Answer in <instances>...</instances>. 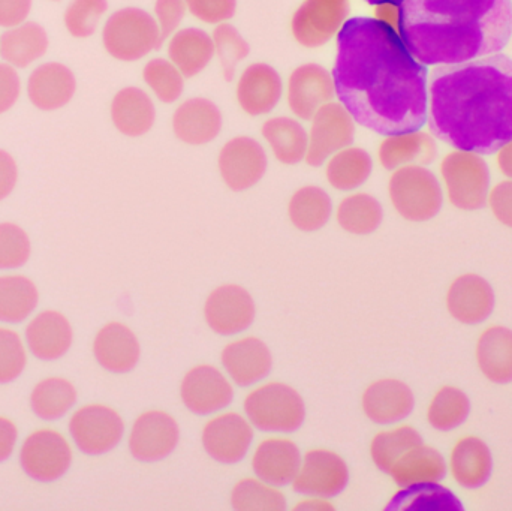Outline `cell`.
Instances as JSON below:
<instances>
[{"label": "cell", "mask_w": 512, "mask_h": 511, "mask_svg": "<svg viewBox=\"0 0 512 511\" xmlns=\"http://www.w3.org/2000/svg\"><path fill=\"white\" fill-rule=\"evenodd\" d=\"M336 96L358 125L381 135L427 123V68L379 18H351L337 33Z\"/></svg>", "instance_id": "6da1fadb"}, {"label": "cell", "mask_w": 512, "mask_h": 511, "mask_svg": "<svg viewBox=\"0 0 512 511\" xmlns=\"http://www.w3.org/2000/svg\"><path fill=\"white\" fill-rule=\"evenodd\" d=\"M430 131L459 150L492 155L512 140V60L504 54L439 65L429 87Z\"/></svg>", "instance_id": "7a4b0ae2"}, {"label": "cell", "mask_w": 512, "mask_h": 511, "mask_svg": "<svg viewBox=\"0 0 512 511\" xmlns=\"http://www.w3.org/2000/svg\"><path fill=\"white\" fill-rule=\"evenodd\" d=\"M400 36L423 65H453L504 50L512 36V0H403Z\"/></svg>", "instance_id": "3957f363"}, {"label": "cell", "mask_w": 512, "mask_h": 511, "mask_svg": "<svg viewBox=\"0 0 512 511\" xmlns=\"http://www.w3.org/2000/svg\"><path fill=\"white\" fill-rule=\"evenodd\" d=\"M251 425L267 434H292L306 420V405L297 390L285 383L261 384L243 402Z\"/></svg>", "instance_id": "277c9868"}, {"label": "cell", "mask_w": 512, "mask_h": 511, "mask_svg": "<svg viewBox=\"0 0 512 511\" xmlns=\"http://www.w3.org/2000/svg\"><path fill=\"white\" fill-rule=\"evenodd\" d=\"M162 41L155 17L132 6L111 14L102 29L105 50L120 62H137L161 47Z\"/></svg>", "instance_id": "5b68a950"}, {"label": "cell", "mask_w": 512, "mask_h": 511, "mask_svg": "<svg viewBox=\"0 0 512 511\" xmlns=\"http://www.w3.org/2000/svg\"><path fill=\"white\" fill-rule=\"evenodd\" d=\"M388 197L394 210L409 222H426L438 216L444 204L438 177L424 165L397 168L388 180Z\"/></svg>", "instance_id": "8992f818"}, {"label": "cell", "mask_w": 512, "mask_h": 511, "mask_svg": "<svg viewBox=\"0 0 512 511\" xmlns=\"http://www.w3.org/2000/svg\"><path fill=\"white\" fill-rule=\"evenodd\" d=\"M448 200L466 212L481 209L490 192V170L480 153L456 149L441 164Z\"/></svg>", "instance_id": "52a82bcc"}, {"label": "cell", "mask_w": 512, "mask_h": 511, "mask_svg": "<svg viewBox=\"0 0 512 511\" xmlns=\"http://www.w3.org/2000/svg\"><path fill=\"white\" fill-rule=\"evenodd\" d=\"M355 120L342 102L331 101L316 111L307 131L306 164L321 167L334 153L351 146L355 135Z\"/></svg>", "instance_id": "ba28073f"}, {"label": "cell", "mask_w": 512, "mask_h": 511, "mask_svg": "<svg viewBox=\"0 0 512 511\" xmlns=\"http://www.w3.org/2000/svg\"><path fill=\"white\" fill-rule=\"evenodd\" d=\"M69 434L81 452L101 456L119 446L125 435V422L107 405H86L72 414Z\"/></svg>", "instance_id": "9c48e42d"}, {"label": "cell", "mask_w": 512, "mask_h": 511, "mask_svg": "<svg viewBox=\"0 0 512 511\" xmlns=\"http://www.w3.org/2000/svg\"><path fill=\"white\" fill-rule=\"evenodd\" d=\"M349 483V468L339 453L312 449L301 458L292 489L306 497L333 498L342 494Z\"/></svg>", "instance_id": "30bf717a"}, {"label": "cell", "mask_w": 512, "mask_h": 511, "mask_svg": "<svg viewBox=\"0 0 512 511\" xmlns=\"http://www.w3.org/2000/svg\"><path fill=\"white\" fill-rule=\"evenodd\" d=\"M20 464L30 479L41 483L56 482L71 468V446L59 432L41 429L24 440Z\"/></svg>", "instance_id": "8fae6325"}, {"label": "cell", "mask_w": 512, "mask_h": 511, "mask_svg": "<svg viewBox=\"0 0 512 511\" xmlns=\"http://www.w3.org/2000/svg\"><path fill=\"white\" fill-rule=\"evenodd\" d=\"M267 167L264 147L248 135L230 138L218 155L221 179L234 192H245L258 185L267 173Z\"/></svg>", "instance_id": "7c38bea8"}, {"label": "cell", "mask_w": 512, "mask_h": 511, "mask_svg": "<svg viewBox=\"0 0 512 511\" xmlns=\"http://www.w3.org/2000/svg\"><path fill=\"white\" fill-rule=\"evenodd\" d=\"M254 426L239 413H218L204 425L201 443L213 461L233 465L248 456L254 443Z\"/></svg>", "instance_id": "4fadbf2b"}, {"label": "cell", "mask_w": 512, "mask_h": 511, "mask_svg": "<svg viewBox=\"0 0 512 511\" xmlns=\"http://www.w3.org/2000/svg\"><path fill=\"white\" fill-rule=\"evenodd\" d=\"M255 317L254 297L242 285L216 287L204 303V320L216 335H240L254 324Z\"/></svg>", "instance_id": "5bb4252c"}, {"label": "cell", "mask_w": 512, "mask_h": 511, "mask_svg": "<svg viewBox=\"0 0 512 511\" xmlns=\"http://www.w3.org/2000/svg\"><path fill=\"white\" fill-rule=\"evenodd\" d=\"M180 399L192 414L215 416L233 404V384L216 366L197 365L183 377Z\"/></svg>", "instance_id": "9a60e30c"}, {"label": "cell", "mask_w": 512, "mask_h": 511, "mask_svg": "<svg viewBox=\"0 0 512 511\" xmlns=\"http://www.w3.org/2000/svg\"><path fill=\"white\" fill-rule=\"evenodd\" d=\"M348 12L349 0H304L292 15V36L303 47H322L340 32Z\"/></svg>", "instance_id": "2e32d148"}, {"label": "cell", "mask_w": 512, "mask_h": 511, "mask_svg": "<svg viewBox=\"0 0 512 511\" xmlns=\"http://www.w3.org/2000/svg\"><path fill=\"white\" fill-rule=\"evenodd\" d=\"M180 428L171 414L161 410L144 411L132 423L129 452L137 461L158 462L179 446Z\"/></svg>", "instance_id": "e0dca14e"}, {"label": "cell", "mask_w": 512, "mask_h": 511, "mask_svg": "<svg viewBox=\"0 0 512 511\" xmlns=\"http://www.w3.org/2000/svg\"><path fill=\"white\" fill-rule=\"evenodd\" d=\"M286 102L298 120H310L319 108L333 101L336 84L333 74L318 63L297 66L286 81Z\"/></svg>", "instance_id": "ac0fdd59"}, {"label": "cell", "mask_w": 512, "mask_h": 511, "mask_svg": "<svg viewBox=\"0 0 512 511\" xmlns=\"http://www.w3.org/2000/svg\"><path fill=\"white\" fill-rule=\"evenodd\" d=\"M224 125L221 108L209 98L195 96L177 105L171 128L177 140L188 146H204L219 137Z\"/></svg>", "instance_id": "d6986e66"}, {"label": "cell", "mask_w": 512, "mask_h": 511, "mask_svg": "<svg viewBox=\"0 0 512 511\" xmlns=\"http://www.w3.org/2000/svg\"><path fill=\"white\" fill-rule=\"evenodd\" d=\"M285 86L279 72L264 62L251 63L236 84L237 104L248 116H267L279 105Z\"/></svg>", "instance_id": "ffe728a7"}, {"label": "cell", "mask_w": 512, "mask_h": 511, "mask_svg": "<svg viewBox=\"0 0 512 511\" xmlns=\"http://www.w3.org/2000/svg\"><path fill=\"white\" fill-rule=\"evenodd\" d=\"M364 416L376 425L388 426L411 416L415 396L411 387L396 378H382L369 384L361 396Z\"/></svg>", "instance_id": "44dd1931"}, {"label": "cell", "mask_w": 512, "mask_h": 511, "mask_svg": "<svg viewBox=\"0 0 512 511\" xmlns=\"http://www.w3.org/2000/svg\"><path fill=\"white\" fill-rule=\"evenodd\" d=\"M222 368L240 387H252L270 374L273 356L270 348L255 336H245L225 345L221 353Z\"/></svg>", "instance_id": "7402d4cb"}, {"label": "cell", "mask_w": 512, "mask_h": 511, "mask_svg": "<svg viewBox=\"0 0 512 511\" xmlns=\"http://www.w3.org/2000/svg\"><path fill=\"white\" fill-rule=\"evenodd\" d=\"M495 291L483 276L466 273L448 288L447 309L454 320L468 326L484 323L495 309Z\"/></svg>", "instance_id": "603a6c76"}, {"label": "cell", "mask_w": 512, "mask_h": 511, "mask_svg": "<svg viewBox=\"0 0 512 511\" xmlns=\"http://www.w3.org/2000/svg\"><path fill=\"white\" fill-rule=\"evenodd\" d=\"M93 356L105 371L128 374L140 362V341L126 324L114 321L96 333Z\"/></svg>", "instance_id": "cb8c5ba5"}, {"label": "cell", "mask_w": 512, "mask_h": 511, "mask_svg": "<svg viewBox=\"0 0 512 511\" xmlns=\"http://www.w3.org/2000/svg\"><path fill=\"white\" fill-rule=\"evenodd\" d=\"M301 452L294 441L283 437H270L256 446L252 456V470L258 479L270 485H291L301 464Z\"/></svg>", "instance_id": "d4e9b609"}, {"label": "cell", "mask_w": 512, "mask_h": 511, "mask_svg": "<svg viewBox=\"0 0 512 511\" xmlns=\"http://www.w3.org/2000/svg\"><path fill=\"white\" fill-rule=\"evenodd\" d=\"M447 470L444 456L423 443L405 453L388 476L400 489H412L438 485L447 476Z\"/></svg>", "instance_id": "484cf974"}, {"label": "cell", "mask_w": 512, "mask_h": 511, "mask_svg": "<svg viewBox=\"0 0 512 511\" xmlns=\"http://www.w3.org/2000/svg\"><path fill=\"white\" fill-rule=\"evenodd\" d=\"M74 333L65 315L44 311L36 315L26 329L30 353L39 360H57L68 353Z\"/></svg>", "instance_id": "4316f807"}, {"label": "cell", "mask_w": 512, "mask_h": 511, "mask_svg": "<svg viewBox=\"0 0 512 511\" xmlns=\"http://www.w3.org/2000/svg\"><path fill=\"white\" fill-rule=\"evenodd\" d=\"M74 74L62 63H44L30 74L27 93L39 110L53 111L71 101L75 93Z\"/></svg>", "instance_id": "83f0119b"}, {"label": "cell", "mask_w": 512, "mask_h": 511, "mask_svg": "<svg viewBox=\"0 0 512 511\" xmlns=\"http://www.w3.org/2000/svg\"><path fill=\"white\" fill-rule=\"evenodd\" d=\"M111 120L120 134L143 137L155 125V102L141 87H125L111 102Z\"/></svg>", "instance_id": "f1b7e54d"}, {"label": "cell", "mask_w": 512, "mask_h": 511, "mask_svg": "<svg viewBox=\"0 0 512 511\" xmlns=\"http://www.w3.org/2000/svg\"><path fill=\"white\" fill-rule=\"evenodd\" d=\"M436 143L426 132L406 131L385 135L379 144V164L388 171L406 165H424L435 159Z\"/></svg>", "instance_id": "f546056e"}, {"label": "cell", "mask_w": 512, "mask_h": 511, "mask_svg": "<svg viewBox=\"0 0 512 511\" xmlns=\"http://www.w3.org/2000/svg\"><path fill=\"white\" fill-rule=\"evenodd\" d=\"M450 471L457 485L478 489L489 482L493 473V456L489 446L478 437H465L451 450Z\"/></svg>", "instance_id": "4dcf8cb0"}, {"label": "cell", "mask_w": 512, "mask_h": 511, "mask_svg": "<svg viewBox=\"0 0 512 511\" xmlns=\"http://www.w3.org/2000/svg\"><path fill=\"white\" fill-rule=\"evenodd\" d=\"M168 59L177 66L185 78L201 74L216 56L212 35L198 27H185L168 39Z\"/></svg>", "instance_id": "1f68e13d"}, {"label": "cell", "mask_w": 512, "mask_h": 511, "mask_svg": "<svg viewBox=\"0 0 512 511\" xmlns=\"http://www.w3.org/2000/svg\"><path fill=\"white\" fill-rule=\"evenodd\" d=\"M478 368L487 380L495 384H510L512 381V330L504 326H493L484 330L478 339Z\"/></svg>", "instance_id": "d6a6232c"}, {"label": "cell", "mask_w": 512, "mask_h": 511, "mask_svg": "<svg viewBox=\"0 0 512 511\" xmlns=\"http://www.w3.org/2000/svg\"><path fill=\"white\" fill-rule=\"evenodd\" d=\"M261 135L274 158L283 165H297L306 159L307 129L294 117L276 116L265 120Z\"/></svg>", "instance_id": "836d02e7"}, {"label": "cell", "mask_w": 512, "mask_h": 511, "mask_svg": "<svg viewBox=\"0 0 512 511\" xmlns=\"http://www.w3.org/2000/svg\"><path fill=\"white\" fill-rule=\"evenodd\" d=\"M373 159L363 147L348 146L325 162V179L331 188L354 192L372 176Z\"/></svg>", "instance_id": "e575fe53"}, {"label": "cell", "mask_w": 512, "mask_h": 511, "mask_svg": "<svg viewBox=\"0 0 512 511\" xmlns=\"http://www.w3.org/2000/svg\"><path fill=\"white\" fill-rule=\"evenodd\" d=\"M333 215V201L321 186L306 185L298 188L288 201V218L303 233L321 230Z\"/></svg>", "instance_id": "d590c367"}, {"label": "cell", "mask_w": 512, "mask_h": 511, "mask_svg": "<svg viewBox=\"0 0 512 511\" xmlns=\"http://www.w3.org/2000/svg\"><path fill=\"white\" fill-rule=\"evenodd\" d=\"M47 48V32L35 21H24L0 36V56L17 68H26L41 59Z\"/></svg>", "instance_id": "8d00e7d4"}, {"label": "cell", "mask_w": 512, "mask_h": 511, "mask_svg": "<svg viewBox=\"0 0 512 511\" xmlns=\"http://www.w3.org/2000/svg\"><path fill=\"white\" fill-rule=\"evenodd\" d=\"M384 209L373 195L351 192L336 209V221L346 233L369 236L381 227Z\"/></svg>", "instance_id": "74e56055"}, {"label": "cell", "mask_w": 512, "mask_h": 511, "mask_svg": "<svg viewBox=\"0 0 512 511\" xmlns=\"http://www.w3.org/2000/svg\"><path fill=\"white\" fill-rule=\"evenodd\" d=\"M77 402L74 384L65 378L51 377L39 381L30 395V407L39 419L54 422L62 419Z\"/></svg>", "instance_id": "f35d334b"}, {"label": "cell", "mask_w": 512, "mask_h": 511, "mask_svg": "<svg viewBox=\"0 0 512 511\" xmlns=\"http://www.w3.org/2000/svg\"><path fill=\"white\" fill-rule=\"evenodd\" d=\"M38 288L26 276H0V321L18 324L38 306Z\"/></svg>", "instance_id": "ab89813d"}, {"label": "cell", "mask_w": 512, "mask_h": 511, "mask_svg": "<svg viewBox=\"0 0 512 511\" xmlns=\"http://www.w3.org/2000/svg\"><path fill=\"white\" fill-rule=\"evenodd\" d=\"M423 444L420 432L409 425L396 426L378 432L370 443V458L382 473H390L393 465L405 453Z\"/></svg>", "instance_id": "60d3db41"}, {"label": "cell", "mask_w": 512, "mask_h": 511, "mask_svg": "<svg viewBox=\"0 0 512 511\" xmlns=\"http://www.w3.org/2000/svg\"><path fill=\"white\" fill-rule=\"evenodd\" d=\"M471 401L463 390L445 386L436 392L427 408V422L439 432H450L468 420Z\"/></svg>", "instance_id": "b9f144b4"}, {"label": "cell", "mask_w": 512, "mask_h": 511, "mask_svg": "<svg viewBox=\"0 0 512 511\" xmlns=\"http://www.w3.org/2000/svg\"><path fill=\"white\" fill-rule=\"evenodd\" d=\"M231 507L239 511H283L286 498L277 486L258 477L243 479L231 491Z\"/></svg>", "instance_id": "7bdbcfd3"}, {"label": "cell", "mask_w": 512, "mask_h": 511, "mask_svg": "<svg viewBox=\"0 0 512 511\" xmlns=\"http://www.w3.org/2000/svg\"><path fill=\"white\" fill-rule=\"evenodd\" d=\"M143 80L162 104H174L179 101L185 90V75L170 59L162 57H155L144 65Z\"/></svg>", "instance_id": "ee69618b"}, {"label": "cell", "mask_w": 512, "mask_h": 511, "mask_svg": "<svg viewBox=\"0 0 512 511\" xmlns=\"http://www.w3.org/2000/svg\"><path fill=\"white\" fill-rule=\"evenodd\" d=\"M215 51L221 62L225 78L231 80L236 74L237 66L249 56V45L239 30L228 23L218 24L213 30Z\"/></svg>", "instance_id": "f6af8a7d"}, {"label": "cell", "mask_w": 512, "mask_h": 511, "mask_svg": "<svg viewBox=\"0 0 512 511\" xmlns=\"http://www.w3.org/2000/svg\"><path fill=\"white\" fill-rule=\"evenodd\" d=\"M108 9L107 0H72L65 11L66 30L75 38H89Z\"/></svg>", "instance_id": "bcb514c9"}, {"label": "cell", "mask_w": 512, "mask_h": 511, "mask_svg": "<svg viewBox=\"0 0 512 511\" xmlns=\"http://www.w3.org/2000/svg\"><path fill=\"white\" fill-rule=\"evenodd\" d=\"M30 257V240L23 228L11 222L0 224V269H18Z\"/></svg>", "instance_id": "7dc6e473"}, {"label": "cell", "mask_w": 512, "mask_h": 511, "mask_svg": "<svg viewBox=\"0 0 512 511\" xmlns=\"http://www.w3.org/2000/svg\"><path fill=\"white\" fill-rule=\"evenodd\" d=\"M26 348L17 333L0 327V384L17 380L26 368Z\"/></svg>", "instance_id": "c3c4849f"}, {"label": "cell", "mask_w": 512, "mask_h": 511, "mask_svg": "<svg viewBox=\"0 0 512 511\" xmlns=\"http://www.w3.org/2000/svg\"><path fill=\"white\" fill-rule=\"evenodd\" d=\"M188 11L207 24L228 23L237 11V0H185Z\"/></svg>", "instance_id": "681fc988"}, {"label": "cell", "mask_w": 512, "mask_h": 511, "mask_svg": "<svg viewBox=\"0 0 512 511\" xmlns=\"http://www.w3.org/2000/svg\"><path fill=\"white\" fill-rule=\"evenodd\" d=\"M186 11H188V6H186L185 0H156L155 20L164 39L170 38L174 32L179 30Z\"/></svg>", "instance_id": "f907efd6"}, {"label": "cell", "mask_w": 512, "mask_h": 511, "mask_svg": "<svg viewBox=\"0 0 512 511\" xmlns=\"http://www.w3.org/2000/svg\"><path fill=\"white\" fill-rule=\"evenodd\" d=\"M495 218L505 227L512 228V180L498 183L487 198Z\"/></svg>", "instance_id": "816d5d0a"}, {"label": "cell", "mask_w": 512, "mask_h": 511, "mask_svg": "<svg viewBox=\"0 0 512 511\" xmlns=\"http://www.w3.org/2000/svg\"><path fill=\"white\" fill-rule=\"evenodd\" d=\"M20 95V78L11 65L0 63V114L8 111Z\"/></svg>", "instance_id": "f5cc1de1"}, {"label": "cell", "mask_w": 512, "mask_h": 511, "mask_svg": "<svg viewBox=\"0 0 512 511\" xmlns=\"http://www.w3.org/2000/svg\"><path fill=\"white\" fill-rule=\"evenodd\" d=\"M32 0H0V27L20 26L29 17Z\"/></svg>", "instance_id": "db71d44e"}, {"label": "cell", "mask_w": 512, "mask_h": 511, "mask_svg": "<svg viewBox=\"0 0 512 511\" xmlns=\"http://www.w3.org/2000/svg\"><path fill=\"white\" fill-rule=\"evenodd\" d=\"M17 165L5 150H0V201L14 191L17 183Z\"/></svg>", "instance_id": "11a10c76"}, {"label": "cell", "mask_w": 512, "mask_h": 511, "mask_svg": "<svg viewBox=\"0 0 512 511\" xmlns=\"http://www.w3.org/2000/svg\"><path fill=\"white\" fill-rule=\"evenodd\" d=\"M18 431L14 423L6 417H0V462L6 461L14 453Z\"/></svg>", "instance_id": "9f6ffc18"}, {"label": "cell", "mask_w": 512, "mask_h": 511, "mask_svg": "<svg viewBox=\"0 0 512 511\" xmlns=\"http://www.w3.org/2000/svg\"><path fill=\"white\" fill-rule=\"evenodd\" d=\"M498 167L504 176L512 180V140L499 149Z\"/></svg>", "instance_id": "6f0895ef"}, {"label": "cell", "mask_w": 512, "mask_h": 511, "mask_svg": "<svg viewBox=\"0 0 512 511\" xmlns=\"http://www.w3.org/2000/svg\"><path fill=\"white\" fill-rule=\"evenodd\" d=\"M370 5L382 6V5H400L403 0H366Z\"/></svg>", "instance_id": "680465c9"}, {"label": "cell", "mask_w": 512, "mask_h": 511, "mask_svg": "<svg viewBox=\"0 0 512 511\" xmlns=\"http://www.w3.org/2000/svg\"><path fill=\"white\" fill-rule=\"evenodd\" d=\"M53 2H56V0H53Z\"/></svg>", "instance_id": "91938a15"}]
</instances>
